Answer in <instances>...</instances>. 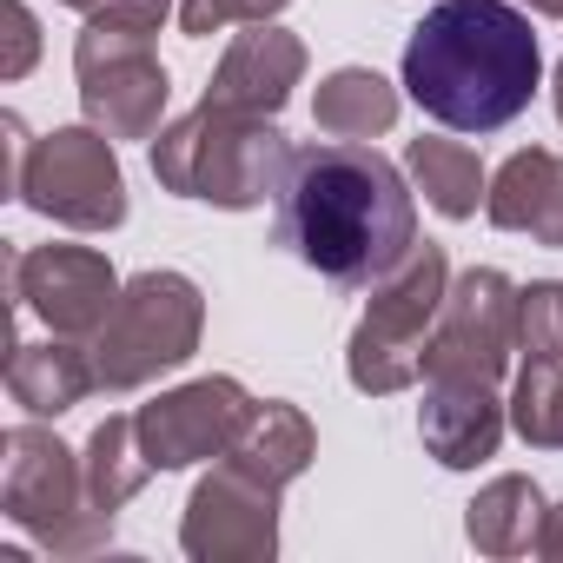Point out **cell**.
<instances>
[{
  "label": "cell",
  "mask_w": 563,
  "mask_h": 563,
  "mask_svg": "<svg viewBox=\"0 0 563 563\" xmlns=\"http://www.w3.org/2000/svg\"><path fill=\"white\" fill-rule=\"evenodd\" d=\"M278 245L332 286H378L418 245V206L405 173L365 140L299 146L278 186Z\"/></svg>",
  "instance_id": "1"
},
{
  "label": "cell",
  "mask_w": 563,
  "mask_h": 563,
  "mask_svg": "<svg viewBox=\"0 0 563 563\" xmlns=\"http://www.w3.org/2000/svg\"><path fill=\"white\" fill-rule=\"evenodd\" d=\"M543 54L510 0H438L405 41V93L451 133H497L537 93Z\"/></svg>",
  "instance_id": "2"
},
{
  "label": "cell",
  "mask_w": 563,
  "mask_h": 563,
  "mask_svg": "<svg viewBox=\"0 0 563 563\" xmlns=\"http://www.w3.org/2000/svg\"><path fill=\"white\" fill-rule=\"evenodd\" d=\"M286 166H292V146L272 126V113H239V107L199 100L186 120L153 133V179L179 199H206L225 212H252V206L278 199Z\"/></svg>",
  "instance_id": "3"
},
{
  "label": "cell",
  "mask_w": 563,
  "mask_h": 563,
  "mask_svg": "<svg viewBox=\"0 0 563 563\" xmlns=\"http://www.w3.org/2000/svg\"><path fill=\"white\" fill-rule=\"evenodd\" d=\"M0 510L54 556H93L113 543V517L87 490V457L41 424H14L0 438Z\"/></svg>",
  "instance_id": "4"
},
{
  "label": "cell",
  "mask_w": 563,
  "mask_h": 563,
  "mask_svg": "<svg viewBox=\"0 0 563 563\" xmlns=\"http://www.w3.org/2000/svg\"><path fill=\"white\" fill-rule=\"evenodd\" d=\"M206 332V299L186 272H140L133 286H120V306L107 325L87 339L93 358V391H140L159 372H179L199 352Z\"/></svg>",
  "instance_id": "5"
},
{
  "label": "cell",
  "mask_w": 563,
  "mask_h": 563,
  "mask_svg": "<svg viewBox=\"0 0 563 563\" xmlns=\"http://www.w3.org/2000/svg\"><path fill=\"white\" fill-rule=\"evenodd\" d=\"M444 292H451L444 245H411V258L391 278H378L372 306L352 332V352H345V372L358 391L391 398V391H411L424 378V345H431V325L444 312Z\"/></svg>",
  "instance_id": "6"
},
{
  "label": "cell",
  "mask_w": 563,
  "mask_h": 563,
  "mask_svg": "<svg viewBox=\"0 0 563 563\" xmlns=\"http://www.w3.org/2000/svg\"><path fill=\"white\" fill-rule=\"evenodd\" d=\"M146 21H87L74 41V74H80V113L107 140H153L166 113V67L153 54Z\"/></svg>",
  "instance_id": "7"
},
{
  "label": "cell",
  "mask_w": 563,
  "mask_h": 563,
  "mask_svg": "<svg viewBox=\"0 0 563 563\" xmlns=\"http://www.w3.org/2000/svg\"><path fill=\"white\" fill-rule=\"evenodd\" d=\"M517 286L497 265H471L444 292L424 345V385H504L517 358Z\"/></svg>",
  "instance_id": "8"
},
{
  "label": "cell",
  "mask_w": 563,
  "mask_h": 563,
  "mask_svg": "<svg viewBox=\"0 0 563 563\" xmlns=\"http://www.w3.org/2000/svg\"><path fill=\"white\" fill-rule=\"evenodd\" d=\"M21 199L74 232H113L126 219V173L113 159V140L100 126H54L27 153Z\"/></svg>",
  "instance_id": "9"
},
{
  "label": "cell",
  "mask_w": 563,
  "mask_h": 563,
  "mask_svg": "<svg viewBox=\"0 0 563 563\" xmlns=\"http://www.w3.org/2000/svg\"><path fill=\"white\" fill-rule=\"evenodd\" d=\"M278 484L239 471V464H212L192 497H186V523L179 543L192 563H272L278 556Z\"/></svg>",
  "instance_id": "10"
},
{
  "label": "cell",
  "mask_w": 563,
  "mask_h": 563,
  "mask_svg": "<svg viewBox=\"0 0 563 563\" xmlns=\"http://www.w3.org/2000/svg\"><path fill=\"white\" fill-rule=\"evenodd\" d=\"M14 299L60 339H93L120 306V272L93 245H34L14 258Z\"/></svg>",
  "instance_id": "11"
},
{
  "label": "cell",
  "mask_w": 563,
  "mask_h": 563,
  "mask_svg": "<svg viewBox=\"0 0 563 563\" xmlns=\"http://www.w3.org/2000/svg\"><path fill=\"white\" fill-rule=\"evenodd\" d=\"M252 398L239 378H192L179 391H166L159 405H140V451L153 471H186L199 457H225V444L239 438Z\"/></svg>",
  "instance_id": "12"
},
{
  "label": "cell",
  "mask_w": 563,
  "mask_h": 563,
  "mask_svg": "<svg viewBox=\"0 0 563 563\" xmlns=\"http://www.w3.org/2000/svg\"><path fill=\"white\" fill-rule=\"evenodd\" d=\"M517 391L510 424L537 451H563V339H556V278L523 286L517 299Z\"/></svg>",
  "instance_id": "13"
},
{
  "label": "cell",
  "mask_w": 563,
  "mask_h": 563,
  "mask_svg": "<svg viewBox=\"0 0 563 563\" xmlns=\"http://www.w3.org/2000/svg\"><path fill=\"white\" fill-rule=\"evenodd\" d=\"M299 80H306V41L286 34V27H272V21H258V27H245V34L225 47V60H219V74H212L206 100H212V107H239V113H272V120H278V107L292 100Z\"/></svg>",
  "instance_id": "14"
},
{
  "label": "cell",
  "mask_w": 563,
  "mask_h": 563,
  "mask_svg": "<svg viewBox=\"0 0 563 563\" xmlns=\"http://www.w3.org/2000/svg\"><path fill=\"white\" fill-rule=\"evenodd\" d=\"M418 438L444 471H477L504 444V398L497 385H424Z\"/></svg>",
  "instance_id": "15"
},
{
  "label": "cell",
  "mask_w": 563,
  "mask_h": 563,
  "mask_svg": "<svg viewBox=\"0 0 563 563\" xmlns=\"http://www.w3.org/2000/svg\"><path fill=\"white\" fill-rule=\"evenodd\" d=\"M484 219L497 232H523L530 245H563V153H510L484 192Z\"/></svg>",
  "instance_id": "16"
},
{
  "label": "cell",
  "mask_w": 563,
  "mask_h": 563,
  "mask_svg": "<svg viewBox=\"0 0 563 563\" xmlns=\"http://www.w3.org/2000/svg\"><path fill=\"white\" fill-rule=\"evenodd\" d=\"M312 457H319L312 418H306L299 405H278V398L252 405L245 424H239V438L225 444V464H239V471H252V477H265V484H278V490L299 484V477L312 471Z\"/></svg>",
  "instance_id": "17"
},
{
  "label": "cell",
  "mask_w": 563,
  "mask_h": 563,
  "mask_svg": "<svg viewBox=\"0 0 563 563\" xmlns=\"http://www.w3.org/2000/svg\"><path fill=\"white\" fill-rule=\"evenodd\" d=\"M8 391L27 418H60L93 391V358L74 339H41V345H14L8 358Z\"/></svg>",
  "instance_id": "18"
},
{
  "label": "cell",
  "mask_w": 563,
  "mask_h": 563,
  "mask_svg": "<svg viewBox=\"0 0 563 563\" xmlns=\"http://www.w3.org/2000/svg\"><path fill=\"white\" fill-rule=\"evenodd\" d=\"M537 530H543V490L530 477H490L464 510V537L484 556H523L537 550Z\"/></svg>",
  "instance_id": "19"
},
{
  "label": "cell",
  "mask_w": 563,
  "mask_h": 563,
  "mask_svg": "<svg viewBox=\"0 0 563 563\" xmlns=\"http://www.w3.org/2000/svg\"><path fill=\"white\" fill-rule=\"evenodd\" d=\"M312 120H319L325 140H378L398 120V87L372 67H339V74L319 80Z\"/></svg>",
  "instance_id": "20"
},
{
  "label": "cell",
  "mask_w": 563,
  "mask_h": 563,
  "mask_svg": "<svg viewBox=\"0 0 563 563\" xmlns=\"http://www.w3.org/2000/svg\"><path fill=\"white\" fill-rule=\"evenodd\" d=\"M405 166H411V186H418V192L431 199V212H444V219H471V212L484 206V192H490L484 159H477L464 140H411Z\"/></svg>",
  "instance_id": "21"
},
{
  "label": "cell",
  "mask_w": 563,
  "mask_h": 563,
  "mask_svg": "<svg viewBox=\"0 0 563 563\" xmlns=\"http://www.w3.org/2000/svg\"><path fill=\"white\" fill-rule=\"evenodd\" d=\"M146 477H153V464L140 451V424L133 418H107L87 438V490H93V504L113 517L120 504H133L146 490Z\"/></svg>",
  "instance_id": "22"
},
{
  "label": "cell",
  "mask_w": 563,
  "mask_h": 563,
  "mask_svg": "<svg viewBox=\"0 0 563 563\" xmlns=\"http://www.w3.org/2000/svg\"><path fill=\"white\" fill-rule=\"evenodd\" d=\"M292 0H179V27L199 41V34H219V27H258V21H278Z\"/></svg>",
  "instance_id": "23"
},
{
  "label": "cell",
  "mask_w": 563,
  "mask_h": 563,
  "mask_svg": "<svg viewBox=\"0 0 563 563\" xmlns=\"http://www.w3.org/2000/svg\"><path fill=\"white\" fill-rule=\"evenodd\" d=\"M0 21H8V54H0V80H21L41 54V21L27 14V0H8L0 8Z\"/></svg>",
  "instance_id": "24"
},
{
  "label": "cell",
  "mask_w": 563,
  "mask_h": 563,
  "mask_svg": "<svg viewBox=\"0 0 563 563\" xmlns=\"http://www.w3.org/2000/svg\"><path fill=\"white\" fill-rule=\"evenodd\" d=\"M60 8H80L87 21H146V27L166 21V0H60Z\"/></svg>",
  "instance_id": "25"
},
{
  "label": "cell",
  "mask_w": 563,
  "mask_h": 563,
  "mask_svg": "<svg viewBox=\"0 0 563 563\" xmlns=\"http://www.w3.org/2000/svg\"><path fill=\"white\" fill-rule=\"evenodd\" d=\"M537 556L563 563V504H556V510H543V530H537Z\"/></svg>",
  "instance_id": "26"
},
{
  "label": "cell",
  "mask_w": 563,
  "mask_h": 563,
  "mask_svg": "<svg viewBox=\"0 0 563 563\" xmlns=\"http://www.w3.org/2000/svg\"><path fill=\"white\" fill-rule=\"evenodd\" d=\"M537 14H550V21H563V0H530Z\"/></svg>",
  "instance_id": "27"
},
{
  "label": "cell",
  "mask_w": 563,
  "mask_h": 563,
  "mask_svg": "<svg viewBox=\"0 0 563 563\" xmlns=\"http://www.w3.org/2000/svg\"><path fill=\"white\" fill-rule=\"evenodd\" d=\"M556 120H563V60H556Z\"/></svg>",
  "instance_id": "28"
},
{
  "label": "cell",
  "mask_w": 563,
  "mask_h": 563,
  "mask_svg": "<svg viewBox=\"0 0 563 563\" xmlns=\"http://www.w3.org/2000/svg\"><path fill=\"white\" fill-rule=\"evenodd\" d=\"M556 339H563V286H556Z\"/></svg>",
  "instance_id": "29"
}]
</instances>
